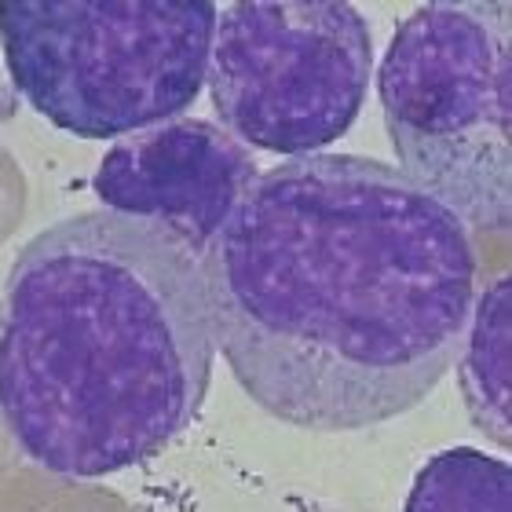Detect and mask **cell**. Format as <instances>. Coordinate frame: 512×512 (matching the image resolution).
Instances as JSON below:
<instances>
[{"mask_svg": "<svg viewBox=\"0 0 512 512\" xmlns=\"http://www.w3.org/2000/svg\"><path fill=\"white\" fill-rule=\"evenodd\" d=\"M403 512H512V469L476 447H447L417 469Z\"/></svg>", "mask_w": 512, "mask_h": 512, "instance_id": "cell-8", "label": "cell"}, {"mask_svg": "<svg viewBox=\"0 0 512 512\" xmlns=\"http://www.w3.org/2000/svg\"><path fill=\"white\" fill-rule=\"evenodd\" d=\"M509 330H512V300L509 275H498L483 297L472 304V319L465 344H461V392L469 403V414L483 436H491L498 447H509Z\"/></svg>", "mask_w": 512, "mask_h": 512, "instance_id": "cell-7", "label": "cell"}, {"mask_svg": "<svg viewBox=\"0 0 512 512\" xmlns=\"http://www.w3.org/2000/svg\"><path fill=\"white\" fill-rule=\"evenodd\" d=\"M213 0H0L15 92L81 139L172 121L205 88Z\"/></svg>", "mask_w": 512, "mask_h": 512, "instance_id": "cell-4", "label": "cell"}, {"mask_svg": "<svg viewBox=\"0 0 512 512\" xmlns=\"http://www.w3.org/2000/svg\"><path fill=\"white\" fill-rule=\"evenodd\" d=\"M399 172L465 227L512 220V4L432 0L403 19L377 66Z\"/></svg>", "mask_w": 512, "mask_h": 512, "instance_id": "cell-3", "label": "cell"}, {"mask_svg": "<svg viewBox=\"0 0 512 512\" xmlns=\"http://www.w3.org/2000/svg\"><path fill=\"white\" fill-rule=\"evenodd\" d=\"M216 333L198 260L150 224L81 213L19 249L0 300V421L59 480L158 458L202 417Z\"/></svg>", "mask_w": 512, "mask_h": 512, "instance_id": "cell-2", "label": "cell"}, {"mask_svg": "<svg viewBox=\"0 0 512 512\" xmlns=\"http://www.w3.org/2000/svg\"><path fill=\"white\" fill-rule=\"evenodd\" d=\"M256 176L249 147L220 125L172 118L114 139L92 176V191L107 213L150 224L202 264Z\"/></svg>", "mask_w": 512, "mask_h": 512, "instance_id": "cell-6", "label": "cell"}, {"mask_svg": "<svg viewBox=\"0 0 512 512\" xmlns=\"http://www.w3.org/2000/svg\"><path fill=\"white\" fill-rule=\"evenodd\" d=\"M198 267L235 381L311 432L414 410L458 363L476 304L469 227L355 154L260 172Z\"/></svg>", "mask_w": 512, "mask_h": 512, "instance_id": "cell-1", "label": "cell"}, {"mask_svg": "<svg viewBox=\"0 0 512 512\" xmlns=\"http://www.w3.org/2000/svg\"><path fill=\"white\" fill-rule=\"evenodd\" d=\"M374 37L348 0H238L216 11L205 88L242 147L311 158L359 121Z\"/></svg>", "mask_w": 512, "mask_h": 512, "instance_id": "cell-5", "label": "cell"}]
</instances>
